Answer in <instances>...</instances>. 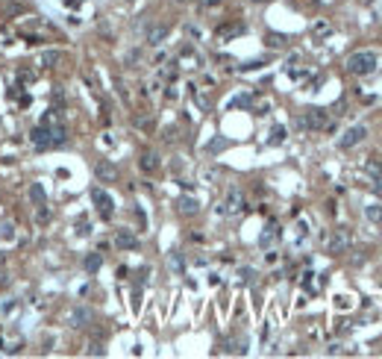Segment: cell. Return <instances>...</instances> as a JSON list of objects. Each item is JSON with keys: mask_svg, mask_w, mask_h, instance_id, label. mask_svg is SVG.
I'll return each mask as SVG.
<instances>
[{"mask_svg": "<svg viewBox=\"0 0 382 359\" xmlns=\"http://www.w3.org/2000/svg\"><path fill=\"white\" fill-rule=\"evenodd\" d=\"M282 141H285V127L277 124V127L268 133V144H282Z\"/></svg>", "mask_w": 382, "mask_h": 359, "instance_id": "cell-20", "label": "cell"}, {"mask_svg": "<svg viewBox=\"0 0 382 359\" xmlns=\"http://www.w3.org/2000/svg\"><path fill=\"white\" fill-rule=\"evenodd\" d=\"M330 127V112L327 109H318V106H312V109H306L300 118H297V130H327Z\"/></svg>", "mask_w": 382, "mask_h": 359, "instance_id": "cell-2", "label": "cell"}, {"mask_svg": "<svg viewBox=\"0 0 382 359\" xmlns=\"http://www.w3.org/2000/svg\"><path fill=\"white\" fill-rule=\"evenodd\" d=\"M350 242H353V233H350L347 227H338V230H332V233L324 239L330 256H341V253H347V250H350Z\"/></svg>", "mask_w": 382, "mask_h": 359, "instance_id": "cell-3", "label": "cell"}, {"mask_svg": "<svg viewBox=\"0 0 382 359\" xmlns=\"http://www.w3.org/2000/svg\"><path fill=\"white\" fill-rule=\"evenodd\" d=\"M115 248H121V250H135V248H138L135 233H132V230H115Z\"/></svg>", "mask_w": 382, "mask_h": 359, "instance_id": "cell-10", "label": "cell"}, {"mask_svg": "<svg viewBox=\"0 0 382 359\" xmlns=\"http://www.w3.org/2000/svg\"><path fill=\"white\" fill-rule=\"evenodd\" d=\"M365 138H368V127H365V124H356V127L344 130V136L338 138V147H341V150H353V147L362 144Z\"/></svg>", "mask_w": 382, "mask_h": 359, "instance_id": "cell-5", "label": "cell"}, {"mask_svg": "<svg viewBox=\"0 0 382 359\" xmlns=\"http://www.w3.org/2000/svg\"><path fill=\"white\" fill-rule=\"evenodd\" d=\"M41 62H44V65H53V62H59V53H56V50H50V53H44V56H41Z\"/></svg>", "mask_w": 382, "mask_h": 359, "instance_id": "cell-26", "label": "cell"}, {"mask_svg": "<svg viewBox=\"0 0 382 359\" xmlns=\"http://www.w3.org/2000/svg\"><path fill=\"white\" fill-rule=\"evenodd\" d=\"M244 206H247L244 192H241V189H229L227 197H224V203H221V215H238Z\"/></svg>", "mask_w": 382, "mask_h": 359, "instance_id": "cell-6", "label": "cell"}, {"mask_svg": "<svg viewBox=\"0 0 382 359\" xmlns=\"http://www.w3.org/2000/svg\"><path fill=\"white\" fill-rule=\"evenodd\" d=\"M277 239H280V227H277V221H271V224L265 227V233L259 236V245H262V248L268 250V248H271V245H274Z\"/></svg>", "mask_w": 382, "mask_h": 359, "instance_id": "cell-14", "label": "cell"}, {"mask_svg": "<svg viewBox=\"0 0 382 359\" xmlns=\"http://www.w3.org/2000/svg\"><path fill=\"white\" fill-rule=\"evenodd\" d=\"M91 321H94V312H91L88 306L79 304V306H71V309H68V324H71V327H88Z\"/></svg>", "mask_w": 382, "mask_h": 359, "instance_id": "cell-8", "label": "cell"}, {"mask_svg": "<svg viewBox=\"0 0 382 359\" xmlns=\"http://www.w3.org/2000/svg\"><path fill=\"white\" fill-rule=\"evenodd\" d=\"M50 141H53V147H59V144H65L68 141V130H65V124H50Z\"/></svg>", "mask_w": 382, "mask_h": 359, "instance_id": "cell-16", "label": "cell"}, {"mask_svg": "<svg viewBox=\"0 0 382 359\" xmlns=\"http://www.w3.org/2000/svg\"><path fill=\"white\" fill-rule=\"evenodd\" d=\"M88 357H106V348H103L100 342H91V345H88Z\"/></svg>", "mask_w": 382, "mask_h": 359, "instance_id": "cell-24", "label": "cell"}, {"mask_svg": "<svg viewBox=\"0 0 382 359\" xmlns=\"http://www.w3.org/2000/svg\"><path fill=\"white\" fill-rule=\"evenodd\" d=\"M253 277H256L253 268H241V283H253Z\"/></svg>", "mask_w": 382, "mask_h": 359, "instance_id": "cell-27", "label": "cell"}, {"mask_svg": "<svg viewBox=\"0 0 382 359\" xmlns=\"http://www.w3.org/2000/svg\"><path fill=\"white\" fill-rule=\"evenodd\" d=\"M94 177H97L100 183H115V180H118V168H115L112 162H106V159H103V162H97V165H94Z\"/></svg>", "mask_w": 382, "mask_h": 359, "instance_id": "cell-9", "label": "cell"}, {"mask_svg": "<svg viewBox=\"0 0 382 359\" xmlns=\"http://www.w3.org/2000/svg\"><path fill=\"white\" fill-rule=\"evenodd\" d=\"M377 65H380V56H377L374 50H356V53H350V59H347V74H353V77H368V74L377 71Z\"/></svg>", "mask_w": 382, "mask_h": 359, "instance_id": "cell-1", "label": "cell"}, {"mask_svg": "<svg viewBox=\"0 0 382 359\" xmlns=\"http://www.w3.org/2000/svg\"><path fill=\"white\" fill-rule=\"evenodd\" d=\"M100 265H103V256H100V253H88V256L82 259V268H85L88 274H97Z\"/></svg>", "mask_w": 382, "mask_h": 359, "instance_id": "cell-17", "label": "cell"}, {"mask_svg": "<svg viewBox=\"0 0 382 359\" xmlns=\"http://www.w3.org/2000/svg\"><path fill=\"white\" fill-rule=\"evenodd\" d=\"M268 44H274V47H280V44H282V35H268Z\"/></svg>", "mask_w": 382, "mask_h": 359, "instance_id": "cell-29", "label": "cell"}, {"mask_svg": "<svg viewBox=\"0 0 382 359\" xmlns=\"http://www.w3.org/2000/svg\"><path fill=\"white\" fill-rule=\"evenodd\" d=\"M138 165H141L144 174H153V171H159V156H156L153 150H144L141 159H138Z\"/></svg>", "mask_w": 382, "mask_h": 359, "instance_id": "cell-12", "label": "cell"}, {"mask_svg": "<svg viewBox=\"0 0 382 359\" xmlns=\"http://www.w3.org/2000/svg\"><path fill=\"white\" fill-rule=\"evenodd\" d=\"M227 144H229L227 138H212V141L206 144V153H209V156H215V153H221V150H224Z\"/></svg>", "mask_w": 382, "mask_h": 359, "instance_id": "cell-21", "label": "cell"}, {"mask_svg": "<svg viewBox=\"0 0 382 359\" xmlns=\"http://www.w3.org/2000/svg\"><path fill=\"white\" fill-rule=\"evenodd\" d=\"M250 103H253V97H250V94H238L235 100H229V106H250Z\"/></svg>", "mask_w": 382, "mask_h": 359, "instance_id": "cell-25", "label": "cell"}, {"mask_svg": "<svg viewBox=\"0 0 382 359\" xmlns=\"http://www.w3.org/2000/svg\"><path fill=\"white\" fill-rule=\"evenodd\" d=\"M171 271H177V274H185V259H182V253H171Z\"/></svg>", "mask_w": 382, "mask_h": 359, "instance_id": "cell-22", "label": "cell"}, {"mask_svg": "<svg viewBox=\"0 0 382 359\" xmlns=\"http://www.w3.org/2000/svg\"><path fill=\"white\" fill-rule=\"evenodd\" d=\"M91 200H94V206H97V212H100V218H112V212H115V200H112V194L109 192H103L100 186L97 189H91Z\"/></svg>", "mask_w": 382, "mask_h": 359, "instance_id": "cell-7", "label": "cell"}, {"mask_svg": "<svg viewBox=\"0 0 382 359\" xmlns=\"http://www.w3.org/2000/svg\"><path fill=\"white\" fill-rule=\"evenodd\" d=\"M238 32H244V27H241V24H235V27H221V29H218V35H221V38H229V35H238Z\"/></svg>", "mask_w": 382, "mask_h": 359, "instance_id": "cell-23", "label": "cell"}, {"mask_svg": "<svg viewBox=\"0 0 382 359\" xmlns=\"http://www.w3.org/2000/svg\"><path fill=\"white\" fill-rule=\"evenodd\" d=\"M135 127H141V130H153V124H150L147 118H135Z\"/></svg>", "mask_w": 382, "mask_h": 359, "instance_id": "cell-28", "label": "cell"}, {"mask_svg": "<svg viewBox=\"0 0 382 359\" xmlns=\"http://www.w3.org/2000/svg\"><path fill=\"white\" fill-rule=\"evenodd\" d=\"M3 265H6V256H3V253H0V268H3Z\"/></svg>", "mask_w": 382, "mask_h": 359, "instance_id": "cell-31", "label": "cell"}, {"mask_svg": "<svg viewBox=\"0 0 382 359\" xmlns=\"http://www.w3.org/2000/svg\"><path fill=\"white\" fill-rule=\"evenodd\" d=\"M168 32H171L168 24H153V27L147 29V44H150V47H159V44L168 38Z\"/></svg>", "mask_w": 382, "mask_h": 359, "instance_id": "cell-11", "label": "cell"}, {"mask_svg": "<svg viewBox=\"0 0 382 359\" xmlns=\"http://www.w3.org/2000/svg\"><path fill=\"white\" fill-rule=\"evenodd\" d=\"M29 197H32L35 206H44V203H47V194H44L41 183H32V186H29Z\"/></svg>", "mask_w": 382, "mask_h": 359, "instance_id": "cell-18", "label": "cell"}, {"mask_svg": "<svg viewBox=\"0 0 382 359\" xmlns=\"http://www.w3.org/2000/svg\"><path fill=\"white\" fill-rule=\"evenodd\" d=\"M56 118H53V112H47L32 130H29V141L38 147V150H47V147H53V141H50V124H53Z\"/></svg>", "mask_w": 382, "mask_h": 359, "instance_id": "cell-4", "label": "cell"}, {"mask_svg": "<svg viewBox=\"0 0 382 359\" xmlns=\"http://www.w3.org/2000/svg\"><path fill=\"white\" fill-rule=\"evenodd\" d=\"M76 233H79V236H88V233H91V227H88V224H79V230H76Z\"/></svg>", "mask_w": 382, "mask_h": 359, "instance_id": "cell-30", "label": "cell"}, {"mask_svg": "<svg viewBox=\"0 0 382 359\" xmlns=\"http://www.w3.org/2000/svg\"><path fill=\"white\" fill-rule=\"evenodd\" d=\"M227 354L244 357V354H247V339H244V336H229V339H227Z\"/></svg>", "mask_w": 382, "mask_h": 359, "instance_id": "cell-15", "label": "cell"}, {"mask_svg": "<svg viewBox=\"0 0 382 359\" xmlns=\"http://www.w3.org/2000/svg\"><path fill=\"white\" fill-rule=\"evenodd\" d=\"M365 218L374 221V224H380L382 221V206L380 203H368V206H365Z\"/></svg>", "mask_w": 382, "mask_h": 359, "instance_id": "cell-19", "label": "cell"}, {"mask_svg": "<svg viewBox=\"0 0 382 359\" xmlns=\"http://www.w3.org/2000/svg\"><path fill=\"white\" fill-rule=\"evenodd\" d=\"M197 209H200V203H197L194 197H188V194L177 197V212H179V215H194Z\"/></svg>", "mask_w": 382, "mask_h": 359, "instance_id": "cell-13", "label": "cell"}, {"mask_svg": "<svg viewBox=\"0 0 382 359\" xmlns=\"http://www.w3.org/2000/svg\"><path fill=\"white\" fill-rule=\"evenodd\" d=\"M177 3H185V0H177Z\"/></svg>", "mask_w": 382, "mask_h": 359, "instance_id": "cell-32", "label": "cell"}]
</instances>
